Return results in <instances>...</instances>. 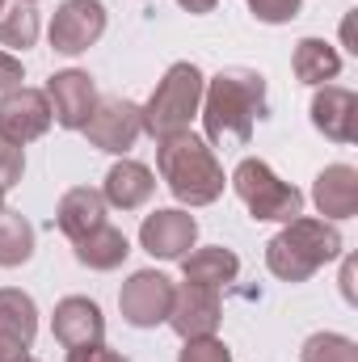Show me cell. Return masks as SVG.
<instances>
[{"label":"cell","mask_w":358,"mask_h":362,"mask_svg":"<svg viewBox=\"0 0 358 362\" xmlns=\"http://www.w3.org/2000/svg\"><path fill=\"white\" fill-rule=\"evenodd\" d=\"M21 173H25V152H21L17 144L0 139V185L13 189V185L21 181Z\"/></svg>","instance_id":"obj_27"},{"label":"cell","mask_w":358,"mask_h":362,"mask_svg":"<svg viewBox=\"0 0 358 362\" xmlns=\"http://www.w3.org/2000/svg\"><path fill=\"white\" fill-rule=\"evenodd\" d=\"M312 202L325 219H350L358 211V169L350 165H329L316 173Z\"/></svg>","instance_id":"obj_16"},{"label":"cell","mask_w":358,"mask_h":362,"mask_svg":"<svg viewBox=\"0 0 358 362\" xmlns=\"http://www.w3.org/2000/svg\"><path fill=\"white\" fill-rule=\"evenodd\" d=\"M202 85L207 81H202L198 64H190V59L173 64L165 72V81L156 85V93L148 97V105H139L144 110V131L152 139H169L178 131H190V118L202 105Z\"/></svg>","instance_id":"obj_4"},{"label":"cell","mask_w":358,"mask_h":362,"mask_svg":"<svg viewBox=\"0 0 358 362\" xmlns=\"http://www.w3.org/2000/svg\"><path fill=\"white\" fill-rule=\"evenodd\" d=\"M51 122H55V114H51V101H47L42 89L17 85V89H8L0 97V139H8V144L21 148V144L47 135Z\"/></svg>","instance_id":"obj_8"},{"label":"cell","mask_w":358,"mask_h":362,"mask_svg":"<svg viewBox=\"0 0 358 362\" xmlns=\"http://www.w3.org/2000/svg\"><path fill=\"white\" fill-rule=\"evenodd\" d=\"M34 42H38V13H34V4H25V0L4 4L0 8V47L25 51Z\"/></svg>","instance_id":"obj_23"},{"label":"cell","mask_w":358,"mask_h":362,"mask_svg":"<svg viewBox=\"0 0 358 362\" xmlns=\"http://www.w3.org/2000/svg\"><path fill=\"white\" fill-rule=\"evenodd\" d=\"M181 274H185V282H198V286L219 291V286L236 282V274H241V257H236L232 249H224V245L194 249V253L181 257Z\"/></svg>","instance_id":"obj_19"},{"label":"cell","mask_w":358,"mask_h":362,"mask_svg":"<svg viewBox=\"0 0 358 362\" xmlns=\"http://www.w3.org/2000/svg\"><path fill=\"white\" fill-rule=\"evenodd\" d=\"M38 333V308L25 291L0 286V362H25Z\"/></svg>","instance_id":"obj_12"},{"label":"cell","mask_w":358,"mask_h":362,"mask_svg":"<svg viewBox=\"0 0 358 362\" xmlns=\"http://www.w3.org/2000/svg\"><path fill=\"white\" fill-rule=\"evenodd\" d=\"M202 127L215 148H245L266 118V76L253 68H224L202 85Z\"/></svg>","instance_id":"obj_1"},{"label":"cell","mask_w":358,"mask_h":362,"mask_svg":"<svg viewBox=\"0 0 358 362\" xmlns=\"http://www.w3.org/2000/svg\"><path fill=\"white\" fill-rule=\"evenodd\" d=\"M81 131L89 135L93 148L122 156V152H131L135 139L144 135V110H139L135 101H127V97H105V101L93 105L89 122H85Z\"/></svg>","instance_id":"obj_7"},{"label":"cell","mask_w":358,"mask_h":362,"mask_svg":"<svg viewBox=\"0 0 358 362\" xmlns=\"http://www.w3.org/2000/svg\"><path fill=\"white\" fill-rule=\"evenodd\" d=\"M51 333L64 350L72 346H89V341H101L105 333V316L101 308L93 303L89 295H68L55 303V316H51Z\"/></svg>","instance_id":"obj_15"},{"label":"cell","mask_w":358,"mask_h":362,"mask_svg":"<svg viewBox=\"0 0 358 362\" xmlns=\"http://www.w3.org/2000/svg\"><path fill=\"white\" fill-rule=\"evenodd\" d=\"M291 68H295V76L304 85H316L321 89L325 81H333L342 72V55L325 38H299L295 42V55H291Z\"/></svg>","instance_id":"obj_20"},{"label":"cell","mask_w":358,"mask_h":362,"mask_svg":"<svg viewBox=\"0 0 358 362\" xmlns=\"http://www.w3.org/2000/svg\"><path fill=\"white\" fill-rule=\"evenodd\" d=\"M0 211H4V185H0Z\"/></svg>","instance_id":"obj_31"},{"label":"cell","mask_w":358,"mask_h":362,"mask_svg":"<svg viewBox=\"0 0 358 362\" xmlns=\"http://www.w3.org/2000/svg\"><path fill=\"white\" fill-rule=\"evenodd\" d=\"M55 223H59V232L68 240H81V236H89L93 228H101L105 223V198H101V189H89V185L68 189L59 198V206H55Z\"/></svg>","instance_id":"obj_18"},{"label":"cell","mask_w":358,"mask_h":362,"mask_svg":"<svg viewBox=\"0 0 358 362\" xmlns=\"http://www.w3.org/2000/svg\"><path fill=\"white\" fill-rule=\"evenodd\" d=\"M25 81V72H21V59L17 55H8V51H0V93L17 89Z\"/></svg>","instance_id":"obj_29"},{"label":"cell","mask_w":358,"mask_h":362,"mask_svg":"<svg viewBox=\"0 0 358 362\" xmlns=\"http://www.w3.org/2000/svg\"><path fill=\"white\" fill-rule=\"evenodd\" d=\"M245 4H249V13H253L258 21H266V25H287V21L299 17V0H245Z\"/></svg>","instance_id":"obj_26"},{"label":"cell","mask_w":358,"mask_h":362,"mask_svg":"<svg viewBox=\"0 0 358 362\" xmlns=\"http://www.w3.org/2000/svg\"><path fill=\"white\" fill-rule=\"evenodd\" d=\"M194 240H198V219L185 215V211H178V206L152 211V215H144V223H139V245H144L152 257H161V262H181V257L194 249Z\"/></svg>","instance_id":"obj_10"},{"label":"cell","mask_w":358,"mask_h":362,"mask_svg":"<svg viewBox=\"0 0 358 362\" xmlns=\"http://www.w3.org/2000/svg\"><path fill=\"white\" fill-rule=\"evenodd\" d=\"M173 282L161 270H135L122 291H118V308H122V320L135 325V329H156L169 320V308H173Z\"/></svg>","instance_id":"obj_6"},{"label":"cell","mask_w":358,"mask_h":362,"mask_svg":"<svg viewBox=\"0 0 358 362\" xmlns=\"http://www.w3.org/2000/svg\"><path fill=\"white\" fill-rule=\"evenodd\" d=\"M342 257V232L333 219H291L266 245V266L282 282H308L321 266Z\"/></svg>","instance_id":"obj_3"},{"label":"cell","mask_w":358,"mask_h":362,"mask_svg":"<svg viewBox=\"0 0 358 362\" xmlns=\"http://www.w3.org/2000/svg\"><path fill=\"white\" fill-rule=\"evenodd\" d=\"M25 362H34V358H25Z\"/></svg>","instance_id":"obj_33"},{"label":"cell","mask_w":358,"mask_h":362,"mask_svg":"<svg viewBox=\"0 0 358 362\" xmlns=\"http://www.w3.org/2000/svg\"><path fill=\"white\" fill-rule=\"evenodd\" d=\"M127 253H131L127 236H122L118 228H110V223L93 228L89 236L76 240V262L89 266V270H118V266L127 262Z\"/></svg>","instance_id":"obj_21"},{"label":"cell","mask_w":358,"mask_h":362,"mask_svg":"<svg viewBox=\"0 0 358 362\" xmlns=\"http://www.w3.org/2000/svg\"><path fill=\"white\" fill-rule=\"evenodd\" d=\"M178 4L185 13H211V8H215V0H178Z\"/></svg>","instance_id":"obj_30"},{"label":"cell","mask_w":358,"mask_h":362,"mask_svg":"<svg viewBox=\"0 0 358 362\" xmlns=\"http://www.w3.org/2000/svg\"><path fill=\"white\" fill-rule=\"evenodd\" d=\"M224 320V303H219V291L211 286H198V282H181L173 291V308H169V325L181 341L190 337H211Z\"/></svg>","instance_id":"obj_11"},{"label":"cell","mask_w":358,"mask_h":362,"mask_svg":"<svg viewBox=\"0 0 358 362\" xmlns=\"http://www.w3.org/2000/svg\"><path fill=\"white\" fill-rule=\"evenodd\" d=\"M304 362H358V346L342 333H312L299 350Z\"/></svg>","instance_id":"obj_24"},{"label":"cell","mask_w":358,"mask_h":362,"mask_svg":"<svg viewBox=\"0 0 358 362\" xmlns=\"http://www.w3.org/2000/svg\"><path fill=\"white\" fill-rule=\"evenodd\" d=\"M232 189L241 194V202L249 206L253 219L291 223V219L304 215V194H299L291 181H282L266 160H258V156H249V160L236 165V173H232Z\"/></svg>","instance_id":"obj_5"},{"label":"cell","mask_w":358,"mask_h":362,"mask_svg":"<svg viewBox=\"0 0 358 362\" xmlns=\"http://www.w3.org/2000/svg\"><path fill=\"white\" fill-rule=\"evenodd\" d=\"M105 34V4L101 0H64L51 21V47L59 55H81Z\"/></svg>","instance_id":"obj_9"},{"label":"cell","mask_w":358,"mask_h":362,"mask_svg":"<svg viewBox=\"0 0 358 362\" xmlns=\"http://www.w3.org/2000/svg\"><path fill=\"white\" fill-rule=\"evenodd\" d=\"M156 189V177L148 165L139 160H118L110 173H105V185H101V198L105 206H118V211H139Z\"/></svg>","instance_id":"obj_17"},{"label":"cell","mask_w":358,"mask_h":362,"mask_svg":"<svg viewBox=\"0 0 358 362\" xmlns=\"http://www.w3.org/2000/svg\"><path fill=\"white\" fill-rule=\"evenodd\" d=\"M25 4H34V0H25Z\"/></svg>","instance_id":"obj_32"},{"label":"cell","mask_w":358,"mask_h":362,"mask_svg":"<svg viewBox=\"0 0 358 362\" xmlns=\"http://www.w3.org/2000/svg\"><path fill=\"white\" fill-rule=\"evenodd\" d=\"M178 362H232V350L211 333V337H190L185 346H181Z\"/></svg>","instance_id":"obj_25"},{"label":"cell","mask_w":358,"mask_h":362,"mask_svg":"<svg viewBox=\"0 0 358 362\" xmlns=\"http://www.w3.org/2000/svg\"><path fill=\"white\" fill-rule=\"evenodd\" d=\"M34 257V223L21 211H0V270H17Z\"/></svg>","instance_id":"obj_22"},{"label":"cell","mask_w":358,"mask_h":362,"mask_svg":"<svg viewBox=\"0 0 358 362\" xmlns=\"http://www.w3.org/2000/svg\"><path fill=\"white\" fill-rule=\"evenodd\" d=\"M68 362H127L118 350H110L105 341H89V346H72Z\"/></svg>","instance_id":"obj_28"},{"label":"cell","mask_w":358,"mask_h":362,"mask_svg":"<svg viewBox=\"0 0 358 362\" xmlns=\"http://www.w3.org/2000/svg\"><path fill=\"white\" fill-rule=\"evenodd\" d=\"M312 127L333 144L358 139V97L342 85H321L312 97Z\"/></svg>","instance_id":"obj_14"},{"label":"cell","mask_w":358,"mask_h":362,"mask_svg":"<svg viewBox=\"0 0 358 362\" xmlns=\"http://www.w3.org/2000/svg\"><path fill=\"white\" fill-rule=\"evenodd\" d=\"M47 101H51V114L64 131H81L89 122L93 105H97V85H93L89 72L68 68V72H55L47 81Z\"/></svg>","instance_id":"obj_13"},{"label":"cell","mask_w":358,"mask_h":362,"mask_svg":"<svg viewBox=\"0 0 358 362\" xmlns=\"http://www.w3.org/2000/svg\"><path fill=\"white\" fill-rule=\"evenodd\" d=\"M156 169L169 185V194L185 206H207L224 194V165L215 160L211 144L198 139L194 131H178V135L161 139Z\"/></svg>","instance_id":"obj_2"}]
</instances>
